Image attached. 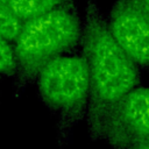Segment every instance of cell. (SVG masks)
<instances>
[{"instance_id":"6da1fadb","label":"cell","mask_w":149,"mask_h":149,"mask_svg":"<svg viewBox=\"0 0 149 149\" xmlns=\"http://www.w3.org/2000/svg\"><path fill=\"white\" fill-rule=\"evenodd\" d=\"M80 47L90 80L85 119L90 139L98 141L102 140L115 106L127 93L141 85V72L111 34L98 0L86 1Z\"/></svg>"},{"instance_id":"7a4b0ae2","label":"cell","mask_w":149,"mask_h":149,"mask_svg":"<svg viewBox=\"0 0 149 149\" xmlns=\"http://www.w3.org/2000/svg\"><path fill=\"white\" fill-rule=\"evenodd\" d=\"M83 21L76 1L22 22L12 42L15 56L13 90L20 97L52 59L73 52L81 40Z\"/></svg>"},{"instance_id":"3957f363","label":"cell","mask_w":149,"mask_h":149,"mask_svg":"<svg viewBox=\"0 0 149 149\" xmlns=\"http://www.w3.org/2000/svg\"><path fill=\"white\" fill-rule=\"evenodd\" d=\"M37 95L55 119L56 142L68 147L76 126L86 118L90 80L85 58L70 52L49 62L36 77Z\"/></svg>"},{"instance_id":"277c9868","label":"cell","mask_w":149,"mask_h":149,"mask_svg":"<svg viewBox=\"0 0 149 149\" xmlns=\"http://www.w3.org/2000/svg\"><path fill=\"white\" fill-rule=\"evenodd\" d=\"M112 149L149 143V87L136 86L115 106L104 137Z\"/></svg>"},{"instance_id":"5b68a950","label":"cell","mask_w":149,"mask_h":149,"mask_svg":"<svg viewBox=\"0 0 149 149\" xmlns=\"http://www.w3.org/2000/svg\"><path fill=\"white\" fill-rule=\"evenodd\" d=\"M107 24L111 34L140 69H149V16L139 0H114Z\"/></svg>"},{"instance_id":"8992f818","label":"cell","mask_w":149,"mask_h":149,"mask_svg":"<svg viewBox=\"0 0 149 149\" xmlns=\"http://www.w3.org/2000/svg\"><path fill=\"white\" fill-rule=\"evenodd\" d=\"M9 10L21 21L24 22L33 17L40 16L54 8L76 0H2Z\"/></svg>"},{"instance_id":"52a82bcc","label":"cell","mask_w":149,"mask_h":149,"mask_svg":"<svg viewBox=\"0 0 149 149\" xmlns=\"http://www.w3.org/2000/svg\"><path fill=\"white\" fill-rule=\"evenodd\" d=\"M22 22L9 10L2 0H0V36L13 42L17 36Z\"/></svg>"},{"instance_id":"ba28073f","label":"cell","mask_w":149,"mask_h":149,"mask_svg":"<svg viewBox=\"0 0 149 149\" xmlns=\"http://www.w3.org/2000/svg\"><path fill=\"white\" fill-rule=\"evenodd\" d=\"M15 72V56L13 44L0 36V77H13Z\"/></svg>"},{"instance_id":"9c48e42d","label":"cell","mask_w":149,"mask_h":149,"mask_svg":"<svg viewBox=\"0 0 149 149\" xmlns=\"http://www.w3.org/2000/svg\"><path fill=\"white\" fill-rule=\"evenodd\" d=\"M141 7L143 8V10L147 13V15L149 16V0H139Z\"/></svg>"},{"instance_id":"30bf717a","label":"cell","mask_w":149,"mask_h":149,"mask_svg":"<svg viewBox=\"0 0 149 149\" xmlns=\"http://www.w3.org/2000/svg\"><path fill=\"white\" fill-rule=\"evenodd\" d=\"M128 149H149V143H139L129 147Z\"/></svg>"}]
</instances>
